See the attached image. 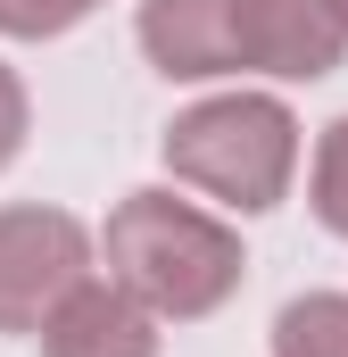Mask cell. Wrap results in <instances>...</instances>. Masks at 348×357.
<instances>
[{"mask_svg": "<svg viewBox=\"0 0 348 357\" xmlns=\"http://www.w3.org/2000/svg\"><path fill=\"white\" fill-rule=\"evenodd\" d=\"M282 357H348V316L332 299L290 307V316H282Z\"/></svg>", "mask_w": 348, "mask_h": 357, "instance_id": "cell-1", "label": "cell"}, {"mask_svg": "<svg viewBox=\"0 0 348 357\" xmlns=\"http://www.w3.org/2000/svg\"><path fill=\"white\" fill-rule=\"evenodd\" d=\"M332 225H348V133H340V150H332Z\"/></svg>", "mask_w": 348, "mask_h": 357, "instance_id": "cell-2", "label": "cell"}]
</instances>
